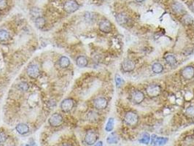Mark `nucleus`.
Wrapping results in <instances>:
<instances>
[{"mask_svg":"<svg viewBox=\"0 0 194 146\" xmlns=\"http://www.w3.org/2000/svg\"><path fill=\"white\" fill-rule=\"evenodd\" d=\"M185 114L190 118H194V105H191L185 110Z\"/></svg>","mask_w":194,"mask_h":146,"instance_id":"obj_29","label":"nucleus"},{"mask_svg":"<svg viewBox=\"0 0 194 146\" xmlns=\"http://www.w3.org/2000/svg\"><path fill=\"white\" fill-rule=\"evenodd\" d=\"M161 92V88L158 84H150L147 87L146 93L148 96L151 98L157 97L160 95Z\"/></svg>","mask_w":194,"mask_h":146,"instance_id":"obj_5","label":"nucleus"},{"mask_svg":"<svg viewBox=\"0 0 194 146\" xmlns=\"http://www.w3.org/2000/svg\"><path fill=\"white\" fill-rule=\"evenodd\" d=\"M63 8L67 13H73L79 10L80 5L76 0H67L64 3Z\"/></svg>","mask_w":194,"mask_h":146,"instance_id":"obj_2","label":"nucleus"},{"mask_svg":"<svg viewBox=\"0 0 194 146\" xmlns=\"http://www.w3.org/2000/svg\"><path fill=\"white\" fill-rule=\"evenodd\" d=\"M181 75L185 80H189L194 77V67L192 66H187L182 69Z\"/></svg>","mask_w":194,"mask_h":146,"instance_id":"obj_12","label":"nucleus"},{"mask_svg":"<svg viewBox=\"0 0 194 146\" xmlns=\"http://www.w3.org/2000/svg\"><path fill=\"white\" fill-rule=\"evenodd\" d=\"M151 145L154 146H163L168 142V138L163 137H158L155 134H152L150 137Z\"/></svg>","mask_w":194,"mask_h":146,"instance_id":"obj_13","label":"nucleus"},{"mask_svg":"<svg viewBox=\"0 0 194 146\" xmlns=\"http://www.w3.org/2000/svg\"><path fill=\"white\" fill-rule=\"evenodd\" d=\"M46 24V20L43 16H39L35 18V25L37 29H42L45 27Z\"/></svg>","mask_w":194,"mask_h":146,"instance_id":"obj_18","label":"nucleus"},{"mask_svg":"<svg viewBox=\"0 0 194 146\" xmlns=\"http://www.w3.org/2000/svg\"><path fill=\"white\" fill-rule=\"evenodd\" d=\"M152 71L155 74H160L164 71V66L161 63L155 62L152 65Z\"/></svg>","mask_w":194,"mask_h":146,"instance_id":"obj_22","label":"nucleus"},{"mask_svg":"<svg viewBox=\"0 0 194 146\" xmlns=\"http://www.w3.org/2000/svg\"><path fill=\"white\" fill-rule=\"evenodd\" d=\"M18 89L22 91H26L29 89V86L26 82H21L18 84Z\"/></svg>","mask_w":194,"mask_h":146,"instance_id":"obj_30","label":"nucleus"},{"mask_svg":"<svg viewBox=\"0 0 194 146\" xmlns=\"http://www.w3.org/2000/svg\"><path fill=\"white\" fill-rule=\"evenodd\" d=\"M124 121L128 126L134 127L137 125L139 122V116L133 111L127 112L124 116Z\"/></svg>","mask_w":194,"mask_h":146,"instance_id":"obj_1","label":"nucleus"},{"mask_svg":"<svg viewBox=\"0 0 194 146\" xmlns=\"http://www.w3.org/2000/svg\"><path fill=\"white\" fill-rule=\"evenodd\" d=\"M93 104L96 110H102L107 108L108 105V101L103 96H99L93 101Z\"/></svg>","mask_w":194,"mask_h":146,"instance_id":"obj_8","label":"nucleus"},{"mask_svg":"<svg viewBox=\"0 0 194 146\" xmlns=\"http://www.w3.org/2000/svg\"><path fill=\"white\" fill-rule=\"evenodd\" d=\"M136 67L134 62L130 59H125L121 63V69L124 72H131Z\"/></svg>","mask_w":194,"mask_h":146,"instance_id":"obj_9","label":"nucleus"},{"mask_svg":"<svg viewBox=\"0 0 194 146\" xmlns=\"http://www.w3.org/2000/svg\"><path fill=\"white\" fill-rule=\"evenodd\" d=\"M7 134L4 131H0V145H3L7 140Z\"/></svg>","mask_w":194,"mask_h":146,"instance_id":"obj_31","label":"nucleus"},{"mask_svg":"<svg viewBox=\"0 0 194 146\" xmlns=\"http://www.w3.org/2000/svg\"><path fill=\"white\" fill-rule=\"evenodd\" d=\"M114 125H115V120L113 118H109L105 126V131L107 132H111L113 130Z\"/></svg>","mask_w":194,"mask_h":146,"instance_id":"obj_24","label":"nucleus"},{"mask_svg":"<svg viewBox=\"0 0 194 146\" xmlns=\"http://www.w3.org/2000/svg\"><path fill=\"white\" fill-rule=\"evenodd\" d=\"M94 146H103V143L102 141H99L98 143H96Z\"/></svg>","mask_w":194,"mask_h":146,"instance_id":"obj_35","label":"nucleus"},{"mask_svg":"<svg viewBox=\"0 0 194 146\" xmlns=\"http://www.w3.org/2000/svg\"><path fill=\"white\" fill-rule=\"evenodd\" d=\"M172 10L176 14H182L185 12V8L179 2H175L172 5Z\"/></svg>","mask_w":194,"mask_h":146,"instance_id":"obj_19","label":"nucleus"},{"mask_svg":"<svg viewBox=\"0 0 194 146\" xmlns=\"http://www.w3.org/2000/svg\"><path fill=\"white\" fill-rule=\"evenodd\" d=\"M145 93L139 90L134 91L132 93V101L134 104H139L145 100Z\"/></svg>","mask_w":194,"mask_h":146,"instance_id":"obj_11","label":"nucleus"},{"mask_svg":"<svg viewBox=\"0 0 194 146\" xmlns=\"http://www.w3.org/2000/svg\"><path fill=\"white\" fill-rule=\"evenodd\" d=\"M139 143L141 144H145V145H148L150 142V136L148 133H145V134H142V136L141 137V138L139 140Z\"/></svg>","mask_w":194,"mask_h":146,"instance_id":"obj_25","label":"nucleus"},{"mask_svg":"<svg viewBox=\"0 0 194 146\" xmlns=\"http://www.w3.org/2000/svg\"><path fill=\"white\" fill-rule=\"evenodd\" d=\"M61 146H71V145L69 144H64V145H62Z\"/></svg>","mask_w":194,"mask_h":146,"instance_id":"obj_38","label":"nucleus"},{"mask_svg":"<svg viewBox=\"0 0 194 146\" xmlns=\"http://www.w3.org/2000/svg\"><path fill=\"white\" fill-rule=\"evenodd\" d=\"M30 13H31V16L35 17V18H37V17L42 16V15H41V14H42V11H41V10L38 8H32V9L31 10V11H30Z\"/></svg>","mask_w":194,"mask_h":146,"instance_id":"obj_26","label":"nucleus"},{"mask_svg":"<svg viewBox=\"0 0 194 146\" xmlns=\"http://www.w3.org/2000/svg\"><path fill=\"white\" fill-rule=\"evenodd\" d=\"M77 66L80 68L86 67L88 64V59L85 56H78L75 59Z\"/></svg>","mask_w":194,"mask_h":146,"instance_id":"obj_16","label":"nucleus"},{"mask_svg":"<svg viewBox=\"0 0 194 146\" xmlns=\"http://www.w3.org/2000/svg\"><path fill=\"white\" fill-rule=\"evenodd\" d=\"M94 17L95 15H94V13L91 12H86L84 15V18H85V21L88 23H91L94 21Z\"/></svg>","mask_w":194,"mask_h":146,"instance_id":"obj_28","label":"nucleus"},{"mask_svg":"<svg viewBox=\"0 0 194 146\" xmlns=\"http://www.w3.org/2000/svg\"><path fill=\"white\" fill-rule=\"evenodd\" d=\"M58 64H59L60 67L62 69H67L70 66L71 61L67 56H62L58 59Z\"/></svg>","mask_w":194,"mask_h":146,"instance_id":"obj_17","label":"nucleus"},{"mask_svg":"<svg viewBox=\"0 0 194 146\" xmlns=\"http://www.w3.org/2000/svg\"><path fill=\"white\" fill-rule=\"evenodd\" d=\"M136 1L137 2H139V3H141V2H143L145 0H136Z\"/></svg>","mask_w":194,"mask_h":146,"instance_id":"obj_37","label":"nucleus"},{"mask_svg":"<svg viewBox=\"0 0 194 146\" xmlns=\"http://www.w3.org/2000/svg\"><path fill=\"white\" fill-rule=\"evenodd\" d=\"M182 21L185 25H191V24H192L193 23V18L191 15H185L182 17Z\"/></svg>","mask_w":194,"mask_h":146,"instance_id":"obj_27","label":"nucleus"},{"mask_svg":"<svg viewBox=\"0 0 194 146\" xmlns=\"http://www.w3.org/2000/svg\"><path fill=\"white\" fill-rule=\"evenodd\" d=\"M64 122V118L61 114L58 113H55L49 118L48 124L52 127H58Z\"/></svg>","mask_w":194,"mask_h":146,"instance_id":"obj_3","label":"nucleus"},{"mask_svg":"<svg viewBox=\"0 0 194 146\" xmlns=\"http://www.w3.org/2000/svg\"><path fill=\"white\" fill-rule=\"evenodd\" d=\"M99 139V136L96 131H93V130H89L86 132L85 135V143L88 145H93L95 144Z\"/></svg>","mask_w":194,"mask_h":146,"instance_id":"obj_6","label":"nucleus"},{"mask_svg":"<svg viewBox=\"0 0 194 146\" xmlns=\"http://www.w3.org/2000/svg\"><path fill=\"white\" fill-rule=\"evenodd\" d=\"M119 141V137L116 132H112L107 138V143L108 144H117Z\"/></svg>","mask_w":194,"mask_h":146,"instance_id":"obj_20","label":"nucleus"},{"mask_svg":"<svg viewBox=\"0 0 194 146\" xmlns=\"http://www.w3.org/2000/svg\"><path fill=\"white\" fill-rule=\"evenodd\" d=\"M164 60L166 61V63L170 66H174L177 64V59L174 55L172 54H167L164 56Z\"/></svg>","mask_w":194,"mask_h":146,"instance_id":"obj_21","label":"nucleus"},{"mask_svg":"<svg viewBox=\"0 0 194 146\" xmlns=\"http://www.w3.org/2000/svg\"><path fill=\"white\" fill-rule=\"evenodd\" d=\"M25 146H31V145H28V144H27V145H26Z\"/></svg>","mask_w":194,"mask_h":146,"instance_id":"obj_39","label":"nucleus"},{"mask_svg":"<svg viewBox=\"0 0 194 146\" xmlns=\"http://www.w3.org/2000/svg\"><path fill=\"white\" fill-rule=\"evenodd\" d=\"M123 78L121 76L118 75L115 76V83H116L117 87H120L123 83Z\"/></svg>","mask_w":194,"mask_h":146,"instance_id":"obj_33","label":"nucleus"},{"mask_svg":"<svg viewBox=\"0 0 194 146\" xmlns=\"http://www.w3.org/2000/svg\"><path fill=\"white\" fill-rule=\"evenodd\" d=\"M8 6L7 0H0V10H3Z\"/></svg>","mask_w":194,"mask_h":146,"instance_id":"obj_34","label":"nucleus"},{"mask_svg":"<svg viewBox=\"0 0 194 146\" xmlns=\"http://www.w3.org/2000/svg\"><path fill=\"white\" fill-rule=\"evenodd\" d=\"M191 10H192L194 12V2H193L192 5H191Z\"/></svg>","mask_w":194,"mask_h":146,"instance_id":"obj_36","label":"nucleus"},{"mask_svg":"<svg viewBox=\"0 0 194 146\" xmlns=\"http://www.w3.org/2000/svg\"><path fill=\"white\" fill-rule=\"evenodd\" d=\"M15 130L18 134L24 135V134H26L27 133L29 132V127L24 123H19L15 126Z\"/></svg>","mask_w":194,"mask_h":146,"instance_id":"obj_14","label":"nucleus"},{"mask_svg":"<svg viewBox=\"0 0 194 146\" xmlns=\"http://www.w3.org/2000/svg\"><path fill=\"white\" fill-rule=\"evenodd\" d=\"M88 117L89 120H96L97 118H98V115H97V113H95V112L91 111L88 113Z\"/></svg>","mask_w":194,"mask_h":146,"instance_id":"obj_32","label":"nucleus"},{"mask_svg":"<svg viewBox=\"0 0 194 146\" xmlns=\"http://www.w3.org/2000/svg\"><path fill=\"white\" fill-rule=\"evenodd\" d=\"M115 19L118 22V24H120L121 26H125L128 24V17L126 14L123 13V12H120L118 15L115 16Z\"/></svg>","mask_w":194,"mask_h":146,"instance_id":"obj_15","label":"nucleus"},{"mask_svg":"<svg viewBox=\"0 0 194 146\" xmlns=\"http://www.w3.org/2000/svg\"><path fill=\"white\" fill-rule=\"evenodd\" d=\"M26 74L30 78L37 79L40 75V70L38 65L35 64H31L27 66Z\"/></svg>","mask_w":194,"mask_h":146,"instance_id":"obj_4","label":"nucleus"},{"mask_svg":"<svg viewBox=\"0 0 194 146\" xmlns=\"http://www.w3.org/2000/svg\"><path fill=\"white\" fill-rule=\"evenodd\" d=\"M99 29L103 33L109 34L112 31V24L109 20H102L99 24Z\"/></svg>","mask_w":194,"mask_h":146,"instance_id":"obj_10","label":"nucleus"},{"mask_svg":"<svg viewBox=\"0 0 194 146\" xmlns=\"http://www.w3.org/2000/svg\"><path fill=\"white\" fill-rule=\"evenodd\" d=\"M10 37V33L6 29H0V42H6Z\"/></svg>","mask_w":194,"mask_h":146,"instance_id":"obj_23","label":"nucleus"},{"mask_svg":"<svg viewBox=\"0 0 194 146\" xmlns=\"http://www.w3.org/2000/svg\"><path fill=\"white\" fill-rule=\"evenodd\" d=\"M75 106V102L72 98L64 99L60 104V108L64 113H69Z\"/></svg>","mask_w":194,"mask_h":146,"instance_id":"obj_7","label":"nucleus"}]
</instances>
